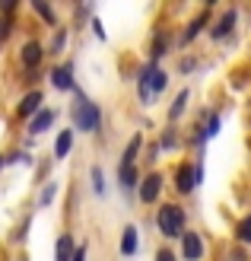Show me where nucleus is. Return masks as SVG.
I'll list each match as a JSON object with an SVG mask.
<instances>
[{"label":"nucleus","mask_w":251,"mask_h":261,"mask_svg":"<svg viewBox=\"0 0 251 261\" xmlns=\"http://www.w3.org/2000/svg\"><path fill=\"white\" fill-rule=\"evenodd\" d=\"M99 121H102V109L92 102L89 96H83L76 89V102H73V127L83 130V134H96L99 130Z\"/></svg>","instance_id":"f257e3e1"},{"label":"nucleus","mask_w":251,"mask_h":261,"mask_svg":"<svg viewBox=\"0 0 251 261\" xmlns=\"http://www.w3.org/2000/svg\"><path fill=\"white\" fill-rule=\"evenodd\" d=\"M156 226L165 239H178L184 236V211L178 204H162L159 214H156Z\"/></svg>","instance_id":"f03ea898"},{"label":"nucleus","mask_w":251,"mask_h":261,"mask_svg":"<svg viewBox=\"0 0 251 261\" xmlns=\"http://www.w3.org/2000/svg\"><path fill=\"white\" fill-rule=\"evenodd\" d=\"M181 258L184 261H201L204 258V236L194 229H184L181 236Z\"/></svg>","instance_id":"7ed1b4c3"},{"label":"nucleus","mask_w":251,"mask_h":261,"mask_svg":"<svg viewBox=\"0 0 251 261\" xmlns=\"http://www.w3.org/2000/svg\"><path fill=\"white\" fill-rule=\"evenodd\" d=\"M159 64H147L140 73H137V93H140V106H153V70Z\"/></svg>","instance_id":"20e7f679"},{"label":"nucleus","mask_w":251,"mask_h":261,"mask_svg":"<svg viewBox=\"0 0 251 261\" xmlns=\"http://www.w3.org/2000/svg\"><path fill=\"white\" fill-rule=\"evenodd\" d=\"M162 191V175L159 172H150L140 178V204H153Z\"/></svg>","instance_id":"39448f33"},{"label":"nucleus","mask_w":251,"mask_h":261,"mask_svg":"<svg viewBox=\"0 0 251 261\" xmlns=\"http://www.w3.org/2000/svg\"><path fill=\"white\" fill-rule=\"evenodd\" d=\"M175 188L178 194H191L197 188V172H194V163H181L175 169Z\"/></svg>","instance_id":"423d86ee"},{"label":"nucleus","mask_w":251,"mask_h":261,"mask_svg":"<svg viewBox=\"0 0 251 261\" xmlns=\"http://www.w3.org/2000/svg\"><path fill=\"white\" fill-rule=\"evenodd\" d=\"M137 249H140V232H137L134 223H127V226L121 229V242H118V252H121L124 258H134Z\"/></svg>","instance_id":"0eeeda50"},{"label":"nucleus","mask_w":251,"mask_h":261,"mask_svg":"<svg viewBox=\"0 0 251 261\" xmlns=\"http://www.w3.org/2000/svg\"><path fill=\"white\" fill-rule=\"evenodd\" d=\"M42 58H45V48L35 42V38H29L22 48H19V61H22V67H29V70H35L38 64H42Z\"/></svg>","instance_id":"6e6552de"},{"label":"nucleus","mask_w":251,"mask_h":261,"mask_svg":"<svg viewBox=\"0 0 251 261\" xmlns=\"http://www.w3.org/2000/svg\"><path fill=\"white\" fill-rule=\"evenodd\" d=\"M51 83H54V89H61V93L76 89V83H73V64H61V67L51 70Z\"/></svg>","instance_id":"1a4fd4ad"},{"label":"nucleus","mask_w":251,"mask_h":261,"mask_svg":"<svg viewBox=\"0 0 251 261\" xmlns=\"http://www.w3.org/2000/svg\"><path fill=\"white\" fill-rule=\"evenodd\" d=\"M42 99H45V96L38 93V89H32V93H25V96H22V102H19V115H22V118H29V121H32L35 115L42 112Z\"/></svg>","instance_id":"9d476101"},{"label":"nucleus","mask_w":251,"mask_h":261,"mask_svg":"<svg viewBox=\"0 0 251 261\" xmlns=\"http://www.w3.org/2000/svg\"><path fill=\"white\" fill-rule=\"evenodd\" d=\"M54 118H58V112L54 109H42L35 115V118L29 121V134H45V130L54 124Z\"/></svg>","instance_id":"9b49d317"},{"label":"nucleus","mask_w":251,"mask_h":261,"mask_svg":"<svg viewBox=\"0 0 251 261\" xmlns=\"http://www.w3.org/2000/svg\"><path fill=\"white\" fill-rule=\"evenodd\" d=\"M232 25H235V10L222 13V16L216 19V25L210 29V38H213V42H219V38H226V35L232 32Z\"/></svg>","instance_id":"f8f14e48"},{"label":"nucleus","mask_w":251,"mask_h":261,"mask_svg":"<svg viewBox=\"0 0 251 261\" xmlns=\"http://www.w3.org/2000/svg\"><path fill=\"white\" fill-rule=\"evenodd\" d=\"M70 147H73V127H64L58 134V140H54V156H58V160H67Z\"/></svg>","instance_id":"ddd939ff"},{"label":"nucleus","mask_w":251,"mask_h":261,"mask_svg":"<svg viewBox=\"0 0 251 261\" xmlns=\"http://www.w3.org/2000/svg\"><path fill=\"white\" fill-rule=\"evenodd\" d=\"M140 147H143V137L134 134V137H130V143H127V150H124V156H121V169H127V166H134V163H137Z\"/></svg>","instance_id":"4468645a"},{"label":"nucleus","mask_w":251,"mask_h":261,"mask_svg":"<svg viewBox=\"0 0 251 261\" xmlns=\"http://www.w3.org/2000/svg\"><path fill=\"white\" fill-rule=\"evenodd\" d=\"M76 249H73V236H61L58 249H54V261H73Z\"/></svg>","instance_id":"2eb2a0df"},{"label":"nucleus","mask_w":251,"mask_h":261,"mask_svg":"<svg viewBox=\"0 0 251 261\" xmlns=\"http://www.w3.org/2000/svg\"><path fill=\"white\" fill-rule=\"evenodd\" d=\"M188 99H191V93H188V89H181V93L175 96V102L169 106V121H178L181 118L184 109H188Z\"/></svg>","instance_id":"dca6fc26"},{"label":"nucleus","mask_w":251,"mask_h":261,"mask_svg":"<svg viewBox=\"0 0 251 261\" xmlns=\"http://www.w3.org/2000/svg\"><path fill=\"white\" fill-rule=\"evenodd\" d=\"M207 22H210V16H207V13H201V16H194V19H191V25H188V29H184L181 42H184V45H188V42H194V38L201 35V29H204Z\"/></svg>","instance_id":"f3484780"},{"label":"nucleus","mask_w":251,"mask_h":261,"mask_svg":"<svg viewBox=\"0 0 251 261\" xmlns=\"http://www.w3.org/2000/svg\"><path fill=\"white\" fill-rule=\"evenodd\" d=\"M165 48H169V35L165 32H156L153 45H150V64H159V58L165 55Z\"/></svg>","instance_id":"a211bd4d"},{"label":"nucleus","mask_w":251,"mask_h":261,"mask_svg":"<svg viewBox=\"0 0 251 261\" xmlns=\"http://www.w3.org/2000/svg\"><path fill=\"white\" fill-rule=\"evenodd\" d=\"M118 181H121V191H134V188L140 185V175H137L134 166H127V169H121V172H118Z\"/></svg>","instance_id":"6ab92c4d"},{"label":"nucleus","mask_w":251,"mask_h":261,"mask_svg":"<svg viewBox=\"0 0 251 261\" xmlns=\"http://www.w3.org/2000/svg\"><path fill=\"white\" fill-rule=\"evenodd\" d=\"M32 10H35V13H38V16H42L48 25H58V13L51 10L48 4H42V0H32Z\"/></svg>","instance_id":"aec40b11"},{"label":"nucleus","mask_w":251,"mask_h":261,"mask_svg":"<svg viewBox=\"0 0 251 261\" xmlns=\"http://www.w3.org/2000/svg\"><path fill=\"white\" fill-rule=\"evenodd\" d=\"M165 86H169V73L156 67V70H153V96H159Z\"/></svg>","instance_id":"412c9836"},{"label":"nucleus","mask_w":251,"mask_h":261,"mask_svg":"<svg viewBox=\"0 0 251 261\" xmlns=\"http://www.w3.org/2000/svg\"><path fill=\"white\" fill-rule=\"evenodd\" d=\"M219 127H222V118H219L216 112H210V115H207V130H204V137H216Z\"/></svg>","instance_id":"4be33fe9"},{"label":"nucleus","mask_w":251,"mask_h":261,"mask_svg":"<svg viewBox=\"0 0 251 261\" xmlns=\"http://www.w3.org/2000/svg\"><path fill=\"white\" fill-rule=\"evenodd\" d=\"M64 45H67V29H61V25H58L54 38H51V55H61V51H64Z\"/></svg>","instance_id":"5701e85b"},{"label":"nucleus","mask_w":251,"mask_h":261,"mask_svg":"<svg viewBox=\"0 0 251 261\" xmlns=\"http://www.w3.org/2000/svg\"><path fill=\"white\" fill-rule=\"evenodd\" d=\"M235 239L245 242V245L251 242V214H248V217L242 220V223H239V229H235Z\"/></svg>","instance_id":"b1692460"},{"label":"nucleus","mask_w":251,"mask_h":261,"mask_svg":"<svg viewBox=\"0 0 251 261\" xmlns=\"http://www.w3.org/2000/svg\"><path fill=\"white\" fill-rule=\"evenodd\" d=\"M54 194H58V185L51 181V185L42 188V194H38V207H51V201H54Z\"/></svg>","instance_id":"393cba45"},{"label":"nucleus","mask_w":251,"mask_h":261,"mask_svg":"<svg viewBox=\"0 0 251 261\" xmlns=\"http://www.w3.org/2000/svg\"><path fill=\"white\" fill-rule=\"evenodd\" d=\"M159 147H162V150H175V147H178L175 127H165V134H162V140H159Z\"/></svg>","instance_id":"a878e982"},{"label":"nucleus","mask_w":251,"mask_h":261,"mask_svg":"<svg viewBox=\"0 0 251 261\" xmlns=\"http://www.w3.org/2000/svg\"><path fill=\"white\" fill-rule=\"evenodd\" d=\"M92 191L96 194H105V181H102V169L92 166Z\"/></svg>","instance_id":"bb28decb"},{"label":"nucleus","mask_w":251,"mask_h":261,"mask_svg":"<svg viewBox=\"0 0 251 261\" xmlns=\"http://www.w3.org/2000/svg\"><path fill=\"white\" fill-rule=\"evenodd\" d=\"M10 32H13V22H10V19H0V45L10 38Z\"/></svg>","instance_id":"cd10ccee"},{"label":"nucleus","mask_w":251,"mask_h":261,"mask_svg":"<svg viewBox=\"0 0 251 261\" xmlns=\"http://www.w3.org/2000/svg\"><path fill=\"white\" fill-rule=\"evenodd\" d=\"M156 261H178V255L169 252V249H162V252H156Z\"/></svg>","instance_id":"c85d7f7f"},{"label":"nucleus","mask_w":251,"mask_h":261,"mask_svg":"<svg viewBox=\"0 0 251 261\" xmlns=\"http://www.w3.org/2000/svg\"><path fill=\"white\" fill-rule=\"evenodd\" d=\"M73 261H86V242H80V245H76V255H73Z\"/></svg>","instance_id":"c756f323"},{"label":"nucleus","mask_w":251,"mask_h":261,"mask_svg":"<svg viewBox=\"0 0 251 261\" xmlns=\"http://www.w3.org/2000/svg\"><path fill=\"white\" fill-rule=\"evenodd\" d=\"M92 29H96V35L105 42V29H102V22H99V19H92Z\"/></svg>","instance_id":"7c9ffc66"},{"label":"nucleus","mask_w":251,"mask_h":261,"mask_svg":"<svg viewBox=\"0 0 251 261\" xmlns=\"http://www.w3.org/2000/svg\"><path fill=\"white\" fill-rule=\"evenodd\" d=\"M16 10V4H13V0H7V4H0V13H13Z\"/></svg>","instance_id":"2f4dec72"},{"label":"nucleus","mask_w":251,"mask_h":261,"mask_svg":"<svg viewBox=\"0 0 251 261\" xmlns=\"http://www.w3.org/2000/svg\"><path fill=\"white\" fill-rule=\"evenodd\" d=\"M181 70H184V73L194 70V61H191V58H184V61H181Z\"/></svg>","instance_id":"473e14b6"},{"label":"nucleus","mask_w":251,"mask_h":261,"mask_svg":"<svg viewBox=\"0 0 251 261\" xmlns=\"http://www.w3.org/2000/svg\"><path fill=\"white\" fill-rule=\"evenodd\" d=\"M4 163H7V160H0V169H4Z\"/></svg>","instance_id":"72a5a7b5"},{"label":"nucleus","mask_w":251,"mask_h":261,"mask_svg":"<svg viewBox=\"0 0 251 261\" xmlns=\"http://www.w3.org/2000/svg\"><path fill=\"white\" fill-rule=\"evenodd\" d=\"M19 261H25V258H19Z\"/></svg>","instance_id":"f704fd0d"}]
</instances>
